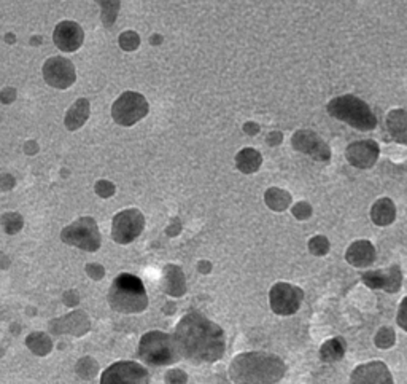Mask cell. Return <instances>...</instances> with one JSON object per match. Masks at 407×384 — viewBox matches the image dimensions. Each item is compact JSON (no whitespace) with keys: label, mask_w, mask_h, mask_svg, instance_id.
I'll use <instances>...</instances> for the list:
<instances>
[{"label":"cell","mask_w":407,"mask_h":384,"mask_svg":"<svg viewBox=\"0 0 407 384\" xmlns=\"http://www.w3.org/2000/svg\"><path fill=\"white\" fill-rule=\"evenodd\" d=\"M2 225L8 234L18 233L22 227V217L16 214V212H10V214H5L2 217Z\"/></svg>","instance_id":"484cf974"},{"label":"cell","mask_w":407,"mask_h":384,"mask_svg":"<svg viewBox=\"0 0 407 384\" xmlns=\"http://www.w3.org/2000/svg\"><path fill=\"white\" fill-rule=\"evenodd\" d=\"M343 353H346V345L339 338H334V340L326 341L322 346V359L326 362H334V360H339Z\"/></svg>","instance_id":"603a6c76"},{"label":"cell","mask_w":407,"mask_h":384,"mask_svg":"<svg viewBox=\"0 0 407 384\" xmlns=\"http://www.w3.org/2000/svg\"><path fill=\"white\" fill-rule=\"evenodd\" d=\"M61 239L68 246L88 252H96L101 248V233L93 217H82L66 227L61 233Z\"/></svg>","instance_id":"52a82bcc"},{"label":"cell","mask_w":407,"mask_h":384,"mask_svg":"<svg viewBox=\"0 0 407 384\" xmlns=\"http://www.w3.org/2000/svg\"><path fill=\"white\" fill-rule=\"evenodd\" d=\"M150 111V106L145 96L135 91H126L112 106V118L119 126H134L137 122L145 118Z\"/></svg>","instance_id":"8992f818"},{"label":"cell","mask_w":407,"mask_h":384,"mask_svg":"<svg viewBox=\"0 0 407 384\" xmlns=\"http://www.w3.org/2000/svg\"><path fill=\"white\" fill-rule=\"evenodd\" d=\"M398 322H399L401 327H403L404 330H407V298L403 303H401V306H399Z\"/></svg>","instance_id":"4dcf8cb0"},{"label":"cell","mask_w":407,"mask_h":384,"mask_svg":"<svg viewBox=\"0 0 407 384\" xmlns=\"http://www.w3.org/2000/svg\"><path fill=\"white\" fill-rule=\"evenodd\" d=\"M101 384H150V376L140 364L119 360L102 374Z\"/></svg>","instance_id":"ba28073f"},{"label":"cell","mask_w":407,"mask_h":384,"mask_svg":"<svg viewBox=\"0 0 407 384\" xmlns=\"http://www.w3.org/2000/svg\"><path fill=\"white\" fill-rule=\"evenodd\" d=\"M101 5V18L105 27H112L119 13V0H96Z\"/></svg>","instance_id":"7402d4cb"},{"label":"cell","mask_w":407,"mask_h":384,"mask_svg":"<svg viewBox=\"0 0 407 384\" xmlns=\"http://www.w3.org/2000/svg\"><path fill=\"white\" fill-rule=\"evenodd\" d=\"M377 157V147L372 142H357L347 148V158L353 166L366 168L371 166Z\"/></svg>","instance_id":"2e32d148"},{"label":"cell","mask_w":407,"mask_h":384,"mask_svg":"<svg viewBox=\"0 0 407 384\" xmlns=\"http://www.w3.org/2000/svg\"><path fill=\"white\" fill-rule=\"evenodd\" d=\"M283 360L272 354L246 353L232 360L229 375L237 384H271L282 380Z\"/></svg>","instance_id":"7a4b0ae2"},{"label":"cell","mask_w":407,"mask_h":384,"mask_svg":"<svg viewBox=\"0 0 407 384\" xmlns=\"http://www.w3.org/2000/svg\"><path fill=\"white\" fill-rule=\"evenodd\" d=\"M328 113L361 131H368L376 126V117L372 115L369 107L355 96H341L332 99L328 104Z\"/></svg>","instance_id":"5b68a950"},{"label":"cell","mask_w":407,"mask_h":384,"mask_svg":"<svg viewBox=\"0 0 407 384\" xmlns=\"http://www.w3.org/2000/svg\"><path fill=\"white\" fill-rule=\"evenodd\" d=\"M96 193L102 198H110L114 193V185L108 180H99L96 183Z\"/></svg>","instance_id":"83f0119b"},{"label":"cell","mask_w":407,"mask_h":384,"mask_svg":"<svg viewBox=\"0 0 407 384\" xmlns=\"http://www.w3.org/2000/svg\"><path fill=\"white\" fill-rule=\"evenodd\" d=\"M36 142H29V144L26 145V150H27V153H34L36 152Z\"/></svg>","instance_id":"e575fe53"},{"label":"cell","mask_w":407,"mask_h":384,"mask_svg":"<svg viewBox=\"0 0 407 384\" xmlns=\"http://www.w3.org/2000/svg\"><path fill=\"white\" fill-rule=\"evenodd\" d=\"M145 217L139 209H126L113 217L112 238L119 244H129L140 236Z\"/></svg>","instance_id":"9c48e42d"},{"label":"cell","mask_w":407,"mask_h":384,"mask_svg":"<svg viewBox=\"0 0 407 384\" xmlns=\"http://www.w3.org/2000/svg\"><path fill=\"white\" fill-rule=\"evenodd\" d=\"M244 131L246 134H250V136H253L256 133H260V126H258L256 123H245L244 125Z\"/></svg>","instance_id":"836d02e7"},{"label":"cell","mask_w":407,"mask_h":384,"mask_svg":"<svg viewBox=\"0 0 407 384\" xmlns=\"http://www.w3.org/2000/svg\"><path fill=\"white\" fill-rule=\"evenodd\" d=\"M350 384H393V378L385 364L374 360L357 367L350 376Z\"/></svg>","instance_id":"5bb4252c"},{"label":"cell","mask_w":407,"mask_h":384,"mask_svg":"<svg viewBox=\"0 0 407 384\" xmlns=\"http://www.w3.org/2000/svg\"><path fill=\"white\" fill-rule=\"evenodd\" d=\"M293 214H295L296 219H299V220L309 219V217H311V214H312V208L307 203H297L293 208Z\"/></svg>","instance_id":"f1b7e54d"},{"label":"cell","mask_w":407,"mask_h":384,"mask_svg":"<svg viewBox=\"0 0 407 384\" xmlns=\"http://www.w3.org/2000/svg\"><path fill=\"white\" fill-rule=\"evenodd\" d=\"M89 112H91L89 99H86V97H80V99H77V102H73L66 113L64 123L67 126V129L77 131L82 128L86 123V120L89 118Z\"/></svg>","instance_id":"e0dca14e"},{"label":"cell","mask_w":407,"mask_h":384,"mask_svg":"<svg viewBox=\"0 0 407 384\" xmlns=\"http://www.w3.org/2000/svg\"><path fill=\"white\" fill-rule=\"evenodd\" d=\"M282 141H283V136L282 133H277V131H275V133H271L267 137V144H271V145H279Z\"/></svg>","instance_id":"1f68e13d"},{"label":"cell","mask_w":407,"mask_h":384,"mask_svg":"<svg viewBox=\"0 0 407 384\" xmlns=\"http://www.w3.org/2000/svg\"><path fill=\"white\" fill-rule=\"evenodd\" d=\"M27 345L32 349V353L40 354V355L47 354L51 349V343L45 334H32L31 336H29Z\"/></svg>","instance_id":"cb8c5ba5"},{"label":"cell","mask_w":407,"mask_h":384,"mask_svg":"<svg viewBox=\"0 0 407 384\" xmlns=\"http://www.w3.org/2000/svg\"><path fill=\"white\" fill-rule=\"evenodd\" d=\"M137 354L143 362L150 365H170L180 357L175 338L159 330L148 332L142 336Z\"/></svg>","instance_id":"277c9868"},{"label":"cell","mask_w":407,"mask_h":384,"mask_svg":"<svg viewBox=\"0 0 407 384\" xmlns=\"http://www.w3.org/2000/svg\"><path fill=\"white\" fill-rule=\"evenodd\" d=\"M119 47L124 51H135L140 47V36L134 31H126L119 36Z\"/></svg>","instance_id":"d4e9b609"},{"label":"cell","mask_w":407,"mask_h":384,"mask_svg":"<svg viewBox=\"0 0 407 384\" xmlns=\"http://www.w3.org/2000/svg\"><path fill=\"white\" fill-rule=\"evenodd\" d=\"M372 259H374V250H372V246L369 243H366V241L355 243L347 252L348 263H352L355 266L369 265Z\"/></svg>","instance_id":"d6986e66"},{"label":"cell","mask_w":407,"mask_h":384,"mask_svg":"<svg viewBox=\"0 0 407 384\" xmlns=\"http://www.w3.org/2000/svg\"><path fill=\"white\" fill-rule=\"evenodd\" d=\"M108 303L112 309L118 313L134 314L145 311L148 306V297L145 285L140 278L134 274L123 273L113 280L108 292Z\"/></svg>","instance_id":"3957f363"},{"label":"cell","mask_w":407,"mask_h":384,"mask_svg":"<svg viewBox=\"0 0 407 384\" xmlns=\"http://www.w3.org/2000/svg\"><path fill=\"white\" fill-rule=\"evenodd\" d=\"M265 198H266V204L269 206V208H271L272 211H277V212L285 211L291 203L290 193H286L285 190H280V188H269Z\"/></svg>","instance_id":"44dd1931"},{"label":"cell","mask_w":407,"mask_h":384,"mask_svg":"<svg viewBox=\"0 0 407 384\" xmlns=\"http://www.w3.org/2000/svg\"><path fill=\"white\" fill-rule=\"evenodd\" d=\"M165 380H175V381H172L169 384H185L186 383V376L185 374H183L182 370H172L168 374V376H165Z\"/></svg>","instance_id":"f546056e"},{"label":"cell","mask_w":407,"mask_h":384,"mask_svg":"<svg viewBox=\"0 0 407 384\" xmlns=\"http://www.w3.org/2000/svg\"><path fill=\"white\" fill-rule=\"evenodd\" d=\"M43 78L50 87L57 90L71 88L77 80L75 66L62 56H53L45 61L43 64Z\"/></svg>","instance_id":"30bf717a"},{"label":"cell","mask_w":407,"mask_h":384,"mask_svg":"<svg viewBox=\"0 0 407 384\" xmlns=\"http://www.w3.org/2000/svg\"><path fill=\"white\" fill-rule=\"evenodd\" d=\"M15 96H16V93H15L13 88H7V90L2 91V101L5 102V104H8V102H11V101H15Z\"/></svg>","instance_id":"d6a6232c"},{"label":"cell","mask_w":407,"mask_h":384,"mask_svg":"<svg viewBox=\"0 0 407 384\" xmlns=\"http://www.w3.org/2000/svg\"><path fill=\"white\" fill-rule=\"evenodd\" d=\"M165 273V285L164 289L170 295H182L185 292V278H183L182 268L179 266H168L164 269Z\"/></svg>","instance_id":"ffe728a7"},{"label":"cell","mask_w":407,"mask_h":384,"mask_svg":"<svg viewBox=\"0 0 407 384\" xmlns=\"http://www.w3.org/2000/svg\"><path fill=\"white\" fill-rule=\"evenodd\" d=\"M174 338L180 354L194 364L220 360L226 349V336L221 327L198 311L182 318Z\"/></svg>","instance_id":"6da1fadb"},{"label":"cell","mask_w":407,"mask_h":384,"mask_svg":"<svg viewBox=\"0 0 407 384\" xmlns=\"http://www.w3.org/2000/svg\"><path fill=\"white\" fill-rule=\"evenodd\" d=\"M309 248H311L312 254H315V255L326 254V250H328V241H326V238H323V236H317L311 241Z\"/></svg>","instance_id":"4316f807"},{"label":"cell","mask_w":407,"mask_h":384,"mask_svg":"<svg viewBox=\"0 0 407 384\" xmlns=\"http://www.w3.org/2000/svg\"><path fill=\"white\" fill-rule=\"evenodd\" d=\"M161 40H163L161 36H158V34H156V36H153V37L150 38V43H151V45H158V43H161Z\"/></svg>","instance_id":"d590c367"},{"label":"cell","mask_w":407,"mask_h":384,"mask_svg":"<svg viewBox=\"0 0 407 384\" xmlns=\"http://www.w3.org/2000/svg\"><path fill=\"white\" fill-rule=\"evenodd\" d=\"M291 144L293 148L301 153L311 155L313 159H320V162H328L331 157V152L328 145L320 139V136H317L313 131L309 129H299L296 131L293 139H291Z\"/></svg>","instance_id":"7c38bea8"},{"label":"cell","mask_w":407,"mask_h":384,"mask_svg":"<svg viewBox=\"0 0 407 384\" xmlns=\"http://www.w3.org/2000/svg\"><path fill=\"white\" fill-rule=\"evenodd\" d=\"M363 280L372 289H385L394 292L399 287L401 273L397 266H393L390 271H372L364 274Z\"/></svg>","instance_id":"9a60e30c"},{"label":"cell","mask_w":407,"mask_h":384,"mask_svg":"<svg viewBox=\"0 0 407 384\" xmlns=\"http://www.w3.org/2000/svg\"><path fill=\"white\" fill-rule=\"evenodd\" d=\"M262 163L261 153L255 150V148H244L240 150L236 157V164L237 169L244 174H253L260 169V166Z\"/></svg>","instance_id":"ac0fdd59"},{"label":"cell","mask_w":407,"mask_h":384,"mask_svg":"<svg viewBox=\"0 0 407 384\" xmlns=\"http://www.w3.org/2000/svg\"><path fill=\"white\" fill-rule=\"evenodd\" d=\"M304 292L296 287V285L279 283L275 284L271 290V306L275 314H282V316H290L295 314L301 306Z\"/></svg>","instance_id":"8fae6325"},{"label":"cell","mask_w":407,"mask_h":384,"mask_svg":"<svg viewBox=\"0 0 407 384\" xmlns=\"http://www.w3.org/2000/svg\"><path fill=\"white\" fill-rule=\"evenodd\" d=\"M54 45L64 53H72L77 51L83 45L84 32L82 26L75 21H62L56 26L53 32Z\"/></svg>","instance_id":"4fadbf2b"}]
</instances>
